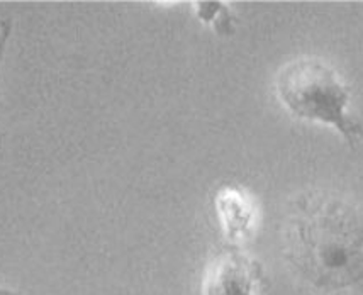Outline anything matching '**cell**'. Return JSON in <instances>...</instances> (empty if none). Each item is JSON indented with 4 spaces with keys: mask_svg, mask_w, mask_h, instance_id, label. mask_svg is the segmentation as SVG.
<instances>
[{
    "mask_svg": "<svg viewBox=\"0 0 363 295\" xmlns=\"http://www.w3.org/2000/svg\"><path fill=\"white\" fill-rule=\"evenodd\" d=\"M284 253L316 289L363 285V212L330 194L299 195L285 219Z\"/></svg>",
    "mask_w": 363,
    "mask_h": 295,
    "instance_id": "6da1fadb",
    "label": "cell"
},
{
    "mask_svg": "<svg viewBox=\"0 0 363 295\" xmlns=\"http://www.w3.org/2000/svg\"><path fill=\"white\" fill-rule=\"evenodd\" d=\"M279 101L294 117L335 129L350 148L363 140V126L350 114V89L338 72L314 56L287 63L275 78Z\"/></svg>",
    "mask_w": 363,
    "mask_h": 295,
    "instance_id": "7a4b0ae2",
    "label": "cell"
},
{
    "mask_svg": "<svg viewBox=\"0 0 363 295\" xmlns=\"http://www.w3.org/2000/svg\"><path fill=\"white\" fill-rule=\"evenodd\" d=\"M265 272L258 260L238 248L224 250L207 268L204 295H262Z\"/></svg>",
    "mask_w": 363,
    "mask_h": 295,
    "instance_id": "3957f363",
    "label": "cell"
},
{
    "mask_svg": "<svg viewBox=\"0 0 363 295\" xmlns=\"http://www.w3.org/2000/svg\"><path fill=\"white\" fill-rule=\"evenodd\" d=\"M214 206L224 238L229 243H240L252 236L257 209L252 199L243 190L231 185L223 187L216 194Z\"/></svg>",
    "mask_w": 363,
    "mask_h": 295,
    "instance_id": "277c9868",
    "label": "cell"
},
{
    "mask_svg": "<svg viewBox=\"0 0 363 295\" xmlns=\"http://www.w3.org/2000/svg\"><path fill=\"white\" fill-rule=\"evenodd\" d=\"M197 16L202 23L214 26L219 34L233 33V17L229 14V9L223 2H199Z\"/></svg>",
    "mask_w": 363,
    "mask_h": 295,
    "instance_id": "5b68a950",
    "label": "cell"
},
{
    "mask_svg": "<svg viewBox=\"0 0 363 295\" xmlns=\"http://www.w3.org/2000/svg\"><path fill=\"white\" fill-rule=\"evenodd\" d=\"M12 33V21L6 19L0 23V68H2V62H4V56H6L7 51V43L9 38H11Z\"/></svg>",
    "mask_w": 363,
    "mask_h": 295,
    "instance_id": "8992f818",
    "label": "cell"
},
{
    "mask_svg": "<svg viewBox=\"0 0 363 295\" xmlns=\"http://www.w3.org/2000/svg\"><path fill=\"white\" fill-rule=\"evenodd\" d=\"M0 295H19V294L14 292V290H11V289L0 287Z\"/></svg>",
    "mask_w": 363,
    "mask_h": 295,
    "instance_id": "52a82bcc",
    "label": "cell"
}]
</instances>
